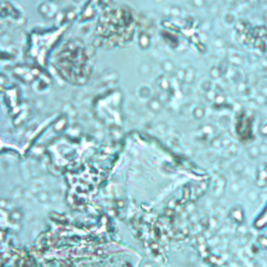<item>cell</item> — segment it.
Wrapping results in <instances>:
<instances>
[{
	"label": "cell",
	"instance_id": "obj_1",
	"mask_svg": "<svg viewBox=\"0 0 267 267\" xmlns=\"http://www.w3.org/2000/svg\"><path fill=\"white\" fill-rule=\"evenodd\" d=\"M195 79V70L193 68H189V69L186 71V74H185V80L187 81L188 84L193 83Z\"/></svg>",
	"mask_w": 267,
	"mask_h": 267
},
{
	"label": "cell",
	"instance_id": "obj_2",
	"mask_svg": "<svg viewBox=\"0 0 267 267\" xmlns=\"http://www.w3.org/2000/svg\"><path fill=\"white\" fill-rule=\"evenodd\" d=\"M210 75L212 79H218V77H220V75H221L220 69L218 67H213L210 71Z\"/></svg>",
	"mask_w": 267,
	"mask_h": 267
},
{
	"label": "cell",
	"instance_id": "obj_6",
	"mask_svg": "<svg viewBox=\"0 0 267 267\" xmlns=\"http://www.w3.org/2000/svg\"><path fill=\"white\" fill-rule=\"evenodd\" d=\"M264 72H265V75L267 76V68H265V69H264Z\"/></svg>",
	"mask_w": 267,
	"mask_h": 267
},
{
	"label": "cell",
	"instance_id": "obj_3",
	"mask_svg": "<svg viewBox=\"0 0 267 267\" xmlns=\"http://www.w3.org/2000/svg\"><path fill=\"white\" fill-rule=\"evenodd\" d=\"M224 21H226V23L227 25H232L235 23V16H234L233 14H231V13H229V14H226V16H224Z\"/></svg>",
	"mask_w": 267,
	"mask_h": 267
},
{
	"label": "cell",
	"instance_id": "obj_5",
	"mask_svg": "<svg viewBox=\"0 0 267 267\" xmlns=\"http://www.w3.org/2000/svg\"><path fill=\"white\" fill-rule=\"evenodd\" d=\"M248 3L252 8H257L260 4V0H248Z\"/></svg>",
	"mask_w": 267,
	"mask_h": 267
},
{
	"label": "cell",
	"instance_id": "obj_4",
	"mask_svg": "<svg viewBox=\"0 0 267 267\" xmlns=\"http://www.w3.org/2000/svg\"><path fill=\"white\" fill-rule=\"evenodd\" d=\"M192 2H193L195 8H204V4H206V0H192Z\"/></svg>",
	"mask_w": 267,
	"mask_h": 267
}]
</instances>
